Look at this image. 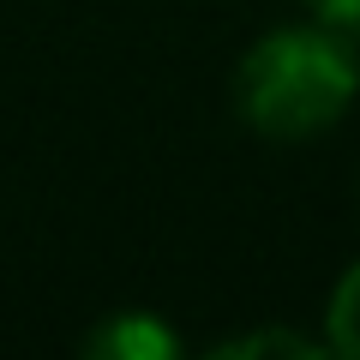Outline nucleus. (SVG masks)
Here are the masks:
<instances>
[{
	"mask_svg": "<svg viewBox=\"0 0 360 360\" xmlns=\"http://www.w3.org/2000/svg\"><path fill=\"white\" fill-rule=\"evenodd\" d=\"M324 324H330V348L348 360H360V264L348 270L342 283H336L330 295V312H324Z\"/></svg>",
	"mask_w": 360,
	"mask_h": 360,
	"instance_id": "nucleus-3",
	"label": "nucleus"
},
{
	"mask_svg": "<svg viewBox=\"0 0 360 360\" xmlns=\"http://www.w3.org/2000/svg\"><path fill=\"white\" fill-rule=\"evenodd\" d=\"M307 6H312V18H324V25L360 37V0H307Z\"/></svg>",
	"mask_w": 360,
	"mask_h": 360,
	"instance_id": "nucleus-5",
	"label": "nucleus"
},
{
	"mask_svg": "<svg viewBox=\"0 0 360 360\" xmlns=\"http://www.w3.org/2000/svg\"><path fill=\"white\" fill-rule=\"evenodd\" d=\"M174 348L180 342L144 312H120L115 324H103L90 336V354H115V360H156V354H174Z\"/></svg>",
	"mask_w": 360,
	"mask_h": 360,
	"instance_id": "nucleus-2",
	"label": "nucleus"
},
{
	"mask_svg": "<svg viewBox=\"0 0 360 360\" xmlns=\"http://www.w3.org/2000/svg\"><path fill=\"white\" fill-rule=\"evenodd\" d=\"M312 354V342H300V336H283V330H264V336H240V342H229V354Z\"/></svg>",
	"mask_w": 360,
	"mask_h": 360,
	"instance_id": "nucleus-4",
	"label": "nucleus"
},
{
	"mask_svg": "<svg viewBox=\"0 0 360 360\" xmlns=\"http://www.w3.org/2000/svg\"><path fill=\"white\" fill-rule=\"evenodd\" d=\"M360 96V60L336 25H283L246 49L234 72V108L264 139H312L336 127Z\"/></svg>",
	"mask_w": 360,
	"mask_h": 360,
	"instance_id": "nucleus-1",
	"label": "nucleus"
}]
</instances>
